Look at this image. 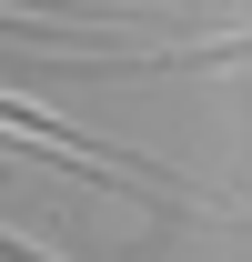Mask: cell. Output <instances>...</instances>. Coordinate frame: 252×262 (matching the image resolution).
Masks as SVG:
<instances>
[{
  "label": "cell",
  "instance_id": "6da1fadb",
  "mask_svg": "<svg viewBox=\"0 0 252 262\" xmlns=\"http://www.w3.org/2000/svg\"><path fill=\"white\" fill-rule=\"evenodd\" d=\"M0 262H61V252H40V242H20V232H0Z\"/></svg>",
  "mask_w": 252,
  "mask_h": 262
}]
</instances>
